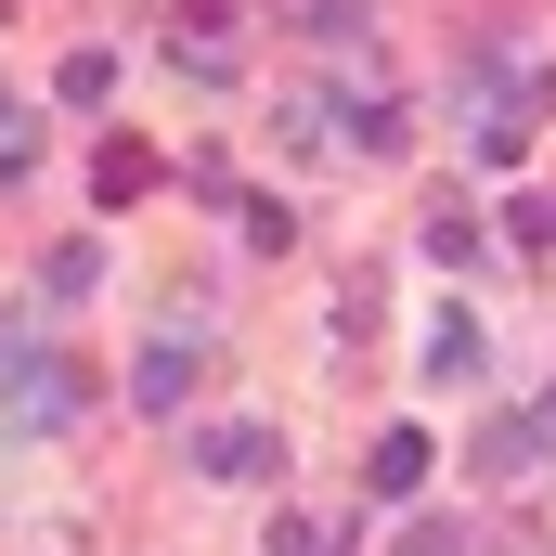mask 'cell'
Masks as SVG:
<instances>
[{
    "mask_svg": "<svg viewBox=\"0 0 556 556\" xmlns=\"http://www.w3.org/2000/svg\"><path fill=\"white\" fill-rule=\"evenodd\" d=\"M91 181H104V207H130V194H155V155H142V142H117Z\"/></svg>",
    "mask_w": 556,
    "mask_h": 556,
    "instance_id": "obj_9",
    "label": "cell"
},
{
    "mask_svg": "<svg viewBox=\"0 0 556 556\" xmlns=\"http://www.w3.org/2000/svg\"><path fill=\"white\" fill-rule=\"evenodd\" d=\"M544 117H556V78H544V65H505V52L466 65V155H479V168H518Z\"/></svg>",
    "mask_w": 556,
    "mask_h": 556,
    "instance_id": "obj_1",
    "label": "cell"
},
{
    "mask_svg": "<svg viewBox=\"0 0 556 556\" xmlns=\"http://www.w3.org/2000/svg\"><path fill=\"white\" fill-rule=\"evenodd\" d=\"M389 556H466V518H415V531H402Z\"/></svg>",
    "mask_w": 556,
    "mask_h": 556,
    "instance_id": "obj_12",
    "label": "cell"
},
{
    "mask_svg": "<svg viewBox=\"0 0 556 556\" xmlns=\"http://www.w3.org/2000/svg\"><path fill=\"white\" fill-rule=\"evenodd\" d=\"M505 247H531V260L556 247V207H544V194H518V207H505Z\"/></svg>",
    "mask_w": 556,
    "mask_h": 556,
    "instance_id": "obj_11",
    "label": "cell"
},
{
    "mask_svg": "<svg viewBox=\"0 0 556 556\" xmlns=\"http://www.w3.org/2000/svg\"><path fill=\"white\" fill-rule=\"evenodd\" d=\"M427 376H440V389H466V376H479V324H466V311H440V324H427V350H415Z\"/></svg>",
    "mask_w": 556,
    "mask_h": 556,
    "instance_id": "obj_6",
    "label": "cell"
},
{
    "mask_svg": "<svg viewBox=\"0 0 556 556\" xmlns=\"http://www.w3.org/2000/svg\"><path fill=\"white\" fill-rule=\"evenodd\" d=\"M363 479H376V492H389V505H415V492H427V427H389V440H376V466H363Z\"/></svg>",
    "mask_w": 556,
    "mask_h": 556,
    "instance_id": "obj_5",
    "label": "cell"
},
{
    "mask_svg": "<svg viewBox=\"0 0 556 556\" xmlns=\"http://www.w3.org/2000/svg\"><path fill=\"white\" fill-rule=\"evenodd\" d=\"M273 556H324V531L311 518H273Z\"/></svg>",
    "mask_w": 556,
    "mask_h": 556,
    "instance_id": "obj_14",
    "label": "cell"
},
{
    "mask_svg": "<svg viewBox=\"0 0 556 556\" xmlns=\"http://www.w3.org/2000/svg\"><path fill=\"white\" fill-rule=\"evenodd\" d=\"M52 91H65V104H104V91H117V52H104V39H91V52H65V65H52Z\"/></svg>",
    "mask_w": 556,
    "mask_h": 556,
    "instance_id": "obj_7",
    "label": "cell"
},
{
    "mask_svg": "<svg viewBox=\"0 0 556 556\" xmlns=\"http://www.w3.org/2000/svg\"><path fill=\"white\" fill-rule=\"evenodd\" d=\"M65 402H78V389H65V376H52V363H39V376H26V389H13V415H26V427H65Z\"/></svg>",
    "mask_w": 556,
    "mask_h": 556,
    "instance_id": "obj_10",
    "label": "cell"
},
{
    "mask_svg": "<svg viewBox=\"0 0 556 556\" xmlns=\"http://www.w3.org/2000/svg\"><path fill=\"white\" fill-rule=\"evenodd\" d=\"M298 13H311L324 39H363V0H298Z\"/></svg>",
    "mask_w": 556,
    "mask_h": 556,
    "instance_id": "obj_13",
    "label": "cell"
},
{
    "mask_svg": "<svg viewBox=\"0 0 556 556\" xmlns=\"http://www.w3.org/2000/svg\"><path fill=\"white\" fill-rule=\"evenodd\" d=\"M168 52H181V78H233V13H220V0H194Z\"/></svg>",
    "mask_w": 556,
    "mask_h": 556,
    "instance_id": "obj_3",
    "label": "cell"
},
{
    "mask_svg": "<svg viewBox=\"0 0 556 556\" xmlns=\"http://www.w3.org/2000/svg\"><path fill=\"white\" fill-rule=\"evenodd\" d=\"M427 260H440V273H466V260H492V247H479V220H466V207H427Z\"/></svg>",
    "mask_w": 556,
    "mask_h": 556,
    "instance_id": "obj_8",
    "label": "cell"
},
{
    "mask_svg": "<svg viewBox=\"0 0 556 556\" xmlns=\"http://www.w3.org/2000/svg\"><path fill=\"white\" fill-rule=\"evenodd\" d=\"M194 466H207V479H273L285 440H273L260 415H220V427H194Z\"/></svg>",
    "mask_w": 556,
    "mask_h": 556,
    "instance_id": "obj_2",
    "label": "cell"
},
{
    "mask_svg": "<svg viewBox=\"0 0 556 556\" xmlns=\"http://www.w3.org/2000/svg\"><path fill=\"white\" fill-rule=\"evenodd\" d=\"M130 402H142V415H181V402H194V337H168V350H142Z\"/></svg>",
    "mask_w": 556,
    "mask_h": 556,
    "instance_id": "obj_4",
    "label": "cell"
},
{
    "mask_svg": "<svg viewBox=\"0 0 556 556\" xmlns=\"http://www.w3.org/2000/svg\"><path fill=\"white\" fill-rule=\"evenodd\" d=\"M0 117H13V104H0Z\"/></svg>",
    "mask_w": 556,
    "mask_h": 556,
    "instance_id": "obj_15",
    "label": "cell"
}]
</instances>
